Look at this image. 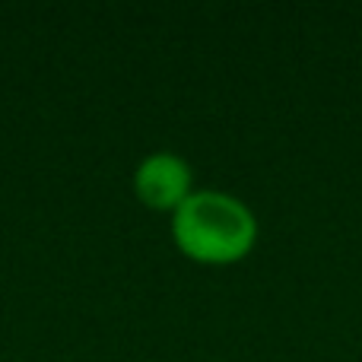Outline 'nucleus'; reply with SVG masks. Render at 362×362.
<instances>
[{
    "label": "nucleus",
    "instance_id": "f257e3e1",
    "mask_svg": "<svg viewBox=\"0 0 362 362\" xmlns=\"http://www.w3.org/2000/svg\"><path fill=\"white\" fill-rule=\"evenodd\" d=\"M172 242L187 261L204 267H229L255 251L261 226L242 197L229 191H194L172 213Z\"/></svg>",
    "mask_w": 362,
    "mask_h": 362
},
{
    "label": "nucleus",
    "instance_id": "f03ea898",
    "mask_svg": "<svg viewBox=\"0 0 362 362\" xmlns=\"http://www.w3.org/2000/svg\"><path fill=\"white\" fill-rule=\"evenodd\" d=\"M134 194L153 213H175L181 204L194 194V172L181 153L156 150L146 153L134 169Z\"/></svg>",
    "mask_w": 362,
    "mask_h": 362
}]
</instances>
